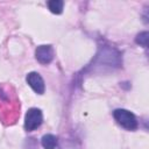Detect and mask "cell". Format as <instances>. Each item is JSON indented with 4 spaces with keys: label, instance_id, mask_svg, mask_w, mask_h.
Here are the masks:
<instances>
[{
    "label": "cell",
    "instance_id": "obj_1",
    "mask_svg": "<svg viewBox=\"0 0 149 149\" xmlns=\"http://www.w3.org/2000/svg\"><path fill=\"white\" fill-rule=\"evenodd\" d=\"M113 116L121 127L128 130H135L137 128V120L135 115L127 109H122V108L115 109L113 112Z\"/></svg>",
    "mask_w": 149,
    "mask_h": 149
},
{
    "label": "cell",
    "instance_id": "obj_2",
    "mask_svg": "<svg viewBox=\"0 0 149 149\" xmlns=\"http://www.w3.org/2000/svg\"><path fill=\"white\" fill-rule=\"evenodd\" d=\"M42 121H43V115H42L41 109H38V108H30L26 113L24 128L28 132L35 130V129H37L42 125Z\"/></svg>",
    "mask_w": 149,
    "mask_h": 149
},
{
    "label": "cell",
    "instance_id": "obj_3",
    "mask_svg": "<svg viewBox=\"0 0 149 149\" xmlns=\"http://www.w3.org/2000/svg\"><path fill=\"white\" fill-rule=\"evenodd\" d=\"M35 57L41 64H48L54 58V50L51 45H40L35 50Z\"/></svg>",
    "mask_w": 149,
    "mask_h": 149
},
{
    "label": "cell",
    "instance_id": "obj_4",
    "mask_svg": "<svg viewBox=\"0 0 149 149\" xmlns=\"http://www.w3.org/2000/svg\"><path fill=\"white\" fill-rule=\"evenodd\" d=\"M28 85L38 94H43L44 93V81H43V78L37 73V72H29L27 74V78H26Z\"/></svg>",
    "mask_w": 149,
    "mask_h": 149
},
{
    "label": "cell",
    "instance_id": "obj_5",
    "mask_svg": "<svg viewBox=\"0 0 149 149\" xmlns=\"http://www.w3.org/2000/svg\"><path fill=\"white\" fill-rule=\"evenodd\" d=\"M41 143L44 149H55L57 147V137L51 134H47L42 137Z\"/></svg>",
    "mask_w": 149,
    "mask_h": 149
},
{
    "label": "cell",
    "instance_id": "obj_6",
    "mask_svg": "<svg viewBox=\"0 0 149 149\" xmlns=\"http://www.w3.org/2000/svg\"><path fill=\"white\" fill-rule=\"evenodd\" d=\"M63 5L64 2L62 0H50L48 2V7L50 12L54 14H61L63 12Z\"/></svg>",
    "mask_w": 149,
    "mask_h": 149
},
{
    "label": "cell",
    "instance_id": "obj_7",
    "mask_svg": "<svg viewBox=\"0 0 149 149\" xmlns=\"http://www.w3.org/2000/svg\"><path fill=\"white\" fill-rule=\"evenodd\" d=\"M136 42L143 47H147L148 45V33L147 31H143L141 34H139L136 36Z\"/></svg>",
    "mask_w": 149,
    "mask_h": 149
}]
</instances>
